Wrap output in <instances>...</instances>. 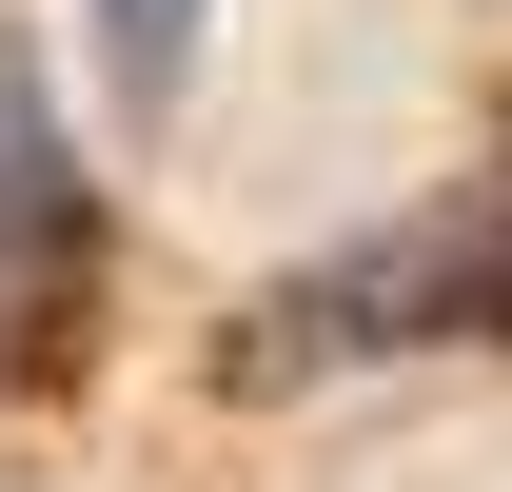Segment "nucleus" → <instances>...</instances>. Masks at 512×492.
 Returning <instances> with one entry per match:
<instances>
[{"label":"nucleus","instance_id":"f257e3e1","mask_svg":"<svg viewBox=\"0 0 512 492\" xmlns=\"http://www.w3.org/2000/svg\"><path fill=\"white\" fill-rule=\"evenodd\" d=\"M414 335H512V138H493V178H453L414 237L335 256V276H296V296H256V374L414 355Z\"/></svg>","mask_w":512,"mask_h":492},{"label":"nucleus","instance_id":"f03ea898","mask_svg":"<svg viewBox=\"0 0 512 492\" xmlns=\"http://www.w3.org/2000/svg\"><path fill=\"white\" fill-rule=\"evenodd\" d=\"M79 256H99V197H79L60 119H40V79L0 60V355L60 374V315H79Z\"/></svg>","mask_w":512,"mask_h":492},{"label":"nucleus","instance_id":"7ed1b4c3","mask_svg":"<svg viewBox=\"0 0 512 492\" xmlns=\"http://www.w3.org/2000/svg\"><path fill=\"white\" fill-rule=\"evenodd\" d=\"M99 60H119V99H178V60H197V0H99Z\"/></svg>","mask_w":512,"mask_h":492}]
</instances>
